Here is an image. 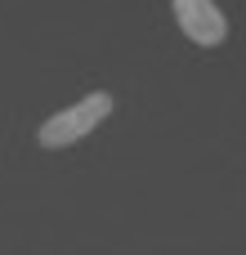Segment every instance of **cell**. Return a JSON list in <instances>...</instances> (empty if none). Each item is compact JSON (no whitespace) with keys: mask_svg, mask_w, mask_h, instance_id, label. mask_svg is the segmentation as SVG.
Returning a JSON list of instances; mask_svg holds the SVG:
<instances>
[{"mask_svg":"<svg viewBox=\"0 0 246 255\" xmlns=\"http://www.w3.org/2000/svg\"><path fill=\"white\" fill-rule=\"evenodd\" d=\"M108 117H112V94H108V90H94L90 99H81V103L54 112V117L36 130V139H40V148H67V143H76L81 134H90L94 126H103Z\"/></svg>","mask_w":246,"mask_h":255,"instance_id":"1","label":"cell"},{"mask_svg":"<svg viewBox=\"0 0 246 255\" xmlns=\"http://www.w3.org/2000/svg\"><path fill=\"white\" fill-rule=\"evenodd\" d=\"M175 18H179L184 36L206 45V49L229 40V18H224V9L215 0H175Z\"/></svg>","mask_w":246,"mask_h":255,"instance_id":"2","label":"cell"}]
</instances>
